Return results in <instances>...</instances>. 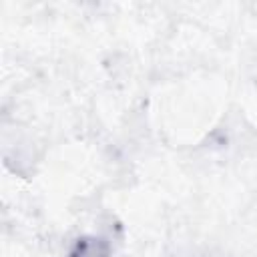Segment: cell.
Listing matches in <instances>:
<instances>
[{"instance_id":"6da1fadb","label":"cell","mask_w":257,"mask_h":257,"mask_svg":"<svg viewBox=\"0 0 257 257\" xmlns=\"http://www.w3.org/2000/svg\"><path fill=\"white\" fill-rule=\"evenodd\" d=\"M68 257H112L108 241L94 235L78 237L68 253Z\"/></svg>"}]
</instances>
